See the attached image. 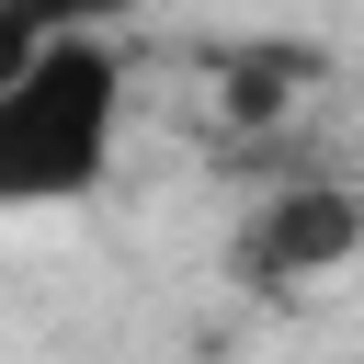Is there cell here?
Instances as JSON below:
<instances>
[{"instance_id": "cell-3", "label": "cell", "mask_w": 364, "mask_h": 364, "mask_svg": "<svg viewBox=\"0 0 364 364\" xmlns=\"http://www.w3.org/2000/svg\"><path fill=\"white\" fill-rule=\"evenodd\" d=\"M136 11H159V0H0V80H11L23 57H46V46H80V34H125Z\"/></svg>"}, {"instance_id": "cell-1", "label": "cell", "mask_w": 364, "mask_h": 364, "mask_svg": "<svg viewBox=\"0 0 364 364\" xmlns=\"http://www.w3.org/2000/svg\"><path fill=\"white\" fill-rule=\"evenodd\" d=\"M125 46L114 34H80V46H46L0 80V216H46V205H80L114 182V148H125Z\"/></svg>"}, {"instance_id": "cell-2", "label": "cell", "mask_w": 364, "mask_h": 364, "mask_svg": "<svg viewBox=\"0 0 364 364\" xmlns=\"http://www.w3.org/2000/svg\"><path fill=\"white\" fill-rule=\"evenodd\" d=\"M364 250V193L353 182H273V205H250L228 273L239 284H307V273H341Z\"/></svg>"}]
</instances>
